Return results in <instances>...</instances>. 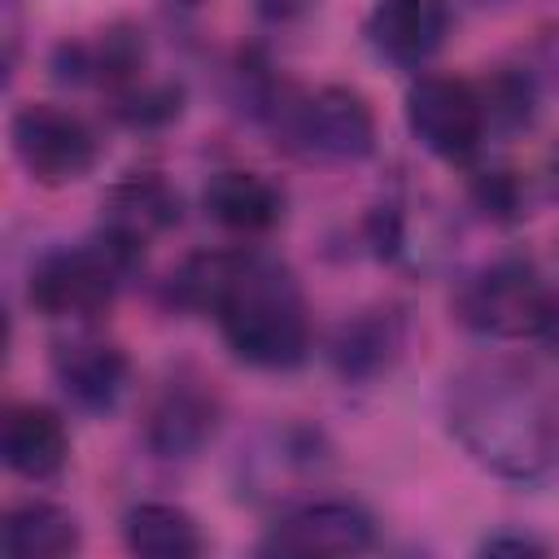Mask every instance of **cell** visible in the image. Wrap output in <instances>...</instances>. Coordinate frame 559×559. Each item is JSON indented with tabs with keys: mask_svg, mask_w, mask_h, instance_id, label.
<instances>
[{
	"mask_svg": "<svg viewBox=\"0 0 559 559\" xmlns=\"http://www.w3.org/2000/svg\"><path fill=\"white\" fill-rule=\"evenodd\" d=\"M0 4H4V70L13 74L22 48V0H0Z\"/></svg>",
	"mask_w": 559,
	"mask_h": 559,
	"instance_id": "obj_24",
	"label": "cell"
},
{
	"mask_svg": "<svg viewBox=\"0 0 559 559\" xmlns=\"http://www.w3.org/2000/svg\"><path fill=\"white\" fill-rule=\"evenodd\" d=\"M472 201L493 223H515L524 214V179L507 166H489L472 175Z\"/></svg>",
	"mask_w": 559,
	"mask_h": 559,
	"instance_id": "obj_21",
	"label": "cell"
},
{
	"mask_svg": "<svg viewBox=\"0 0 559 559\" xmlns=\"http://www.w3.org/2000/svg\"><path fill=\"white\" fill-rule=\"evenodd\" d=\"M402 349H406V314L380 301V306H362L345 314L328 332L323 358L345 384H371L384 371H393Z\"/></svg>",
	"mask_w": 559,
	"mask_h": 559,
	"instance_id": "obj_14",
	"label": "cell"
},
{
	"mask_svg": "<svg viewBox=\"0 0 559 559\" xmlns=\"http://www.w3.org/2000/svg\"><path fill=\"white\" fill-rule=\"evenodd\" d=\"M223 424V393L218 380L210 371H201L197 362H175L166 367L153 389L144 393V411H140V437L148 445V454L183 463L197 459L214 432Z\"/></svg>",
	"mask_w": 559,
	"mask_h": 559,
	"instance_id": "obj_7",
	"label": "cell"
},
{
	"mask_svg": "<svg viewBox=\"0 0 559 559\" xmlns=\"http://www.w3.org/2000/svg\"><path fill=\"white\" fill-rule=\"evenodd\" d=\"M205 218L231 236H266L284 223V188L249 166H223L201 188Z\"/></svg>",
	"mask_w": 559,
	"mask_h": 559,
	"instance_id": "obj_16",
	"label": "cell"
},
{
	"mask_svg": "<svg viewBox=\"0 0 559 559\" xmlns=\"http://www.w3.org/2000/svg\"><path fill=\"white\" fill-rule=\"evenodd\" d=\"M371 546H376V515L358 498H301L266 524L258 555L345 559V555H362Z\"/></svg>",
	"mask_w": 559,
	"mask_h": 559,
	"instance_id": "obj_9",
	"label": "cell"
},
{
	"mask_svg": "<svg viewBox=\"0 0 559 559\" xmlns=\"http://www.w3.org/2000/svg\"><path fill=\"white\" fill-rule=\"evenodd\" d=\"M109 114L131 131H162L183 114V83L144 74L109 96Z\"/></svg>",
	"mask_w": 559,
	"mask_h": 559,
	"instance_id": "obj_19",
	"label": "cell"
},
{
	"mask_svg": "<svg viewBox=\"0 0 559 559\" xmlns=\"http://www.w3.org/2000/svg\"><path fill=\"white\" fill-rule=\"evenodd\" d=\"M450 26H454L450 0H371L362 17V35L371 52L402 70L428 66L445 48Z\"/></svg>",
	"mask_w": 559,
	"mask_h": 559,
	"instance_id": "obj_13",
	"label": "cell"
},
{
	"mask_svg": "<svg viewBox=\"0 0 559 559\" xmlns=\"http://www.w3.org/2000/svg\"><path fill=\"white\" fill-rule=\"evenodd\" d=\"M166 301L214 319L231 358L258 371H293L310 358V306L293 266L266 249H201L170 280Z\"/></svg>",
	"mask_w": 559,
	"mask_h": 559,
	"instance_id": "obj_1",
	"label": "cell"
},
{
	"mask_svg": "<svg viewBox=\"0 0 559 559\" xmlns=\"http://www.w3.org/2000/svg\"><path fill=\"white\" fill-rule=\"evenodd\" d=\"M0 546L9 559H66L83 550V524L52 498H22L4 511Z\"/></svg>",
	"mask_w": 559,
	"mask_h": 559,
	"instance_id": "obj_17",
	"label": "cell"
},
{
	"mask_svg": "<svg viewBox=\"0 0 559 559\" xmlns=\"http://www.w3.org/2000/svg\"><path fill=\"white\" fill-rule=\"evenodd\" d=\"M555 70H559V52H555Z\"/></svg>",
	"mask_w": 559,
	"mask_h": 559,
	"instance_id": "obj_29",
	"label": "cell"
},
{
	"mask_svg": "<svg viewBox=\"0 0 559 559\" xmlns=\"http://www.w3.org/2000/svg\"><path fill=\"white\" fill-rule=\"evenodd\" d=\"M131 271H140V262L127 258L105 236L48 249L44 258H35L26 275V306L52 323H87L114 306Z\"/></svg>",
	"mask_w": 559,
	"mask_h": 559,
	"instance_id": "obj_4",
	"label": "cell"
},
{
	"mask_svg": "<svg viewBox=\"0 0 559 559\" xmlns=\"http://www.w3.org/2000/svg\"><path fill=\"white\" fill-rule=\"evenodd\" d=\"M489 114V131H524L537 118V79L520 66H498L489 79H476Z\"/></svg>",
	"mask_w": 559,
	"mask_h": 559,
	"instance_id": "obj_20",
	"label": "cell"
},
{
	"mask_svg": "<svg viewBox=\"0 0 559 559\" xmlns=\"http://www.w3.org/2000/svg\"><path fill=\"white\" fill-rule=\"evenodd\" d=\"M533 341H542V345L559 358V293H555V288H550V301H546V310H542V323H537Z\"/></svg>",
	"mask_w": 559,
	"mask_h": 559,
	"instance_id": "obj_25",
	"label": "cell"
},
{
	"mask_svg": "<svg viewBox=\"0 0 559 559\" xmlns=\"http://www.w3.org/2000/svg\"><path fill=\"white\" fill-rule=\"evenodd\" d=\"M476 4H498V0H476Z\"/></svg>",
	"mask_w": 559,
	"mask_h": 559,
	"instance_id": "obj_28",
	"label": "cell"
},
{
	"mask_svg": "<svg viewBox=\"0 0 559 559\" xmlns=\"http://www.w3.org/2000/svg\"><path fill=\"white\" fill-rule=\"evenodd\" d=\"M0 459L13 476L44 485L57 480L70 463V428L61 419V411H52L48 402L22 397L9 402L0 415Z\"/></svg>",
	"mask_w": 559,
	"mask_h": 559,
	"instance_id": "obj_15",
	"label": "cell"
},
{
	"mask_svg": "<svg viewBox=\"0 0 559 559\" xmlns=\"http://www.w3.org/2000/svg\"><path fill=\"white\" fill-rule=\"evenodd\" d=\"M542 188H546V197L550 201H559V140L546 148V157H542Z\"/></svg>",
	"mask_w": 559,
	"mask_h": 559,
	"instance_id": "obj_26",
	"label": "cell"
},
{
	"mask_svg": "<svg viewBox=\"0 0 559 559\" xmlns=\"http://www.w3.org/2000/svg\"><path fill=\"white\" fill-rule=\"evenodd\" d=\"M183 218V201L175 192V183L157 170H127L122 179H114L100 197V236L109 245H118L122 253H131L135 262H144V249L166 236L170 227H179Z\"/></svg>",
	"mask_w": 559,
	"mask_h": 559,
	"instance_id": "obj_10",
	"label": "cell"
},
{
	"mask_svg": "<svg viewBox=\"0 0 559 559\" xmlns=\"http://www.w3.org/2000/svg\"><path fill=\"white\" fill-rule=\"evenodd\" d=\"M550 301V284L524 253H502L454 288V323L485 341H520L533 336L542 323V310Z\"/></svg>",
	"mask_w": 559,
	"mask_h": 559,
	"instance_id": "obj_5",
	"label": "cell"
},
{
	"mask_svg": "<svg viewBox=\"0 0 559 559\" xmlns=\"http://www.w3.org/2000/svg\"><path fill=\"white\" fill-rule=\"evenodd\" d=\"M476 550L480 555H546V542L533 533H489Z\"/></svg>",
	"mask_w": 559,
	"mask_h": 559,
	"instance_id": "obj_22",
	"label": "cell"
},
{
	"mask_svg": "<svg viewBox=\"0 0 559 559\" xmlns=\"http://www.w3.org/2000/svg\"><path fill=\"white\" fill-rule=\"evenodd\" d=\"M275 144L319 166H354L376 153V109L358 87L288 83L262 122Z\"/></svg>",
	"mask_w": 559,
	"mask_h": 559,
	"instance_id": "obj_3",
	"label": "cell"
},
{
	"mask_svg": "<svg viewBox=\"0 0 559 559\" xmlns=\"http://www.w3.org/2000/svg\"><path fill=\"white\" fill-rule=\"evenodd\" d=\"M249 4H253V13H258L262 22L288 26V22H301L319 0H249Z\"/></svg>",
	"mask_w": 559,
	"mask_h": 559,
	"instance_id": "obj_23",
	"label": "cell"
},
{
	"mask_svg": "<svg viewBox=\"0 0 559 559\" xmlns=\"http://www.w3.org/2000/svg\"><path fill=\"white\" fill-rule=\"evenodd\" d=\"M52 79L70 87H100L105 96L122 92L127 83L144 79L148 70V39L135 22H109L92 39H61L52 48Z\"/></svg>",
	"mask_w": 559,
	"mask_h": 559,
	"instance_id": "obj_11",
	"label": "cell"
},
{
	"mask_svg": "<svg viewBox=\"0 0 559 559\" xmlns=\"http://www.w3.org/2000/svg\"><path fill=\"white\" fill-rule=\"evenodd\" d=\"M9 144L17 166L39 188H70L87 179L100 162V135L96 127L57 100H26L9 118Z\"/></svg>",
	"mask_w": 559,
	"mask_h": 559,
	"instance_id": "obj_8",
	"label": "cell"
},
{
	"mask_svg": "<svg viewBox=\"0 0 559 559\" xmlns=\"http://www.w3.org/2000/svg\"><path fill=\"white\" fill-rule=\"evenodd\" d=\"M57 389L70 397V406L87 415H109L118 397L131 384V358L118 341L96 336V332H74L52 345L48 354Z\"/></svg>",
	"mask_w": 559,
	"mask_h": 559,
	"instance_id": "obj_12",
	"label": "cell"
},
{
	"mask_svg": "<svg viewBox=\"0 0 559 559\" xmlns=\"http://www.w3.org/2000/svg\"><path fill=\"white\" fill-rule=\"evenodd\" d=\"M122 546L140 559H197L205 550L201 520L166 498H144L122 511Z\"/></svg>",
	"mask_w": 559,
	"mask_h": 559,
	"instance_id": "obj_18",
	"label": "cell"
},
{
	"mask_svg": "<svg viewBox=\"0 0 559 559\" xmlns=\"http://www.w3.org/2000/svg\"><path fill=\"white\" fill-rule=\"evenodd\" d=\"M402 118L415 144L445 166H467L489 140L480 83L463 74H445V70L415 74L402 100Z\"/></svg>",
	"mask_w": 559,
	"mask_h": 559,
	"instance_id": "obj_6",
	"label": "cell"
},
{
	"mask_svg": "<svg viewBox=\"0 0 559 559\" xmlns=\"http://www.w3.org/2000/svg\"><path fill=\"white\" fill-rule=\"evenodd\" d=\"M166 9H175V13H197V9H205L210 0H162Z\"/></svg>",
	"mask_w": 559,
	"mask_h": 559,
	"instance_id": "obj_27",
	"label": "cell"
},
{
	"mask_svg": "<svg viewBox=\"0 0 559 559\" xmlns=\"http://www.w3.org/2000/svg\"><path fill=\"white\" fill-rule=\"evenodd\" d=\"M445 428L489 476L542 485L559 476V376L533 358L480 354L445 380Z\"/></svg>",
	"mask_w": 559,
	"mask_h": 559,
	"instance_id": "obj_2",
	"label": "cell"
}]
</instances>
